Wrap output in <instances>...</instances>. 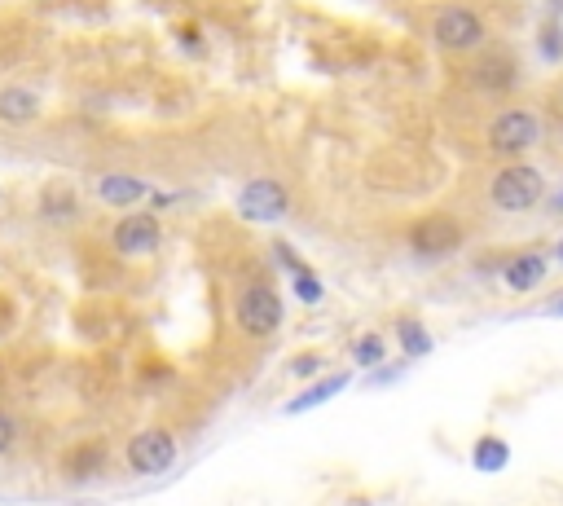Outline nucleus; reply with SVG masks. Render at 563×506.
<instances>
[{
	"instance_id": "nucleus-11",
	"label": "nucleus",
	"mask_w": 563,
	"mask_h": 506,
	"mask_svg": "<svg viewBox=\"0 0 563 506\" xmlns=\"http://www.w3.org/2000/svg\"><path fill=\"white\" fill-rule=\"evenodd\" d=\"M471 80H476V88H484V93H506V88H515V80H520V66H515V58L489 53V58L476 62Z\"/></svg>"
},
{
	"instance_id": "nucleus-19",
	"label": "nucleus",
	"mask_w": 563,
	"mask_h": 506,
	"mask_svg": "<svg viewBox=\"0 0 563 506\" xmlns=\"http://www.w3.org/2000/svg\"><path fill=\"white\" fill-rule=\"evenodd\" d=\"M14 445H18V414L0 410V458L14 454Z\"/></svg>"
},
{
	"instance_id": "nucleus-25",
	"label": "nucleus",
	"mask_w": 563,
	"mask_h": 506,
	"mask_svg": "<svg viewBox=\"0 0 563 506\" xmlns=\"http://www.w3.org/2000/svg\"><path fill=\"white\" fill-rule=\"evenodd\" d=\"M555 260L563 264V238H559V247H555Z\"/></svg>"
},
{
	"instance_id": "nucleus-1",
	"label": "nucleus",
	"mask_w": 563,
	"mask_h": 506,
	"mask_svg": "<svg viewBox=\"0 0 563 506\" xmlns=\"http://www.w3.org/2000/svg\"><path fill=\"white\" fill-rule=\"evenodd\" d=\"M234 322L247 339H273L286 322V304L269 282H247L234 300Z\"/></svg>"
},
{
	"instance_id": "nucleus-20",
	"label": "nucleus",
	"mask_w": 563,
	"mask_h": 506,
	"mask_svg": "<svg viewBox=\"0 0 563 506\" xmlns=\"http://www.w3.org/2000/svg\"><path fill=\"white\" fill-rule=\"evenodd\" d=\"M322 366H326L322 352H300V357L291 361V374H295V379H308V374H317Z\"/></svg>"
},
{
	"instance_id": "nucleus-2",
	"label": "nucleus",
	"mask_w": 563,
	"mask_h": 506,
	"mask_svg": "<svg viewBox=\"0 0 563 506\" xmlns=\"http://www.w3.org/2000/svg\"><path fill=\"white\" fill-rule=\"evenodd\" d=\"M542 194H546V176L537 172L533 163H511V168H502L489 185V203L506 216L533 212V207L542 203Z\"/></svg>"
},
{
	"instance_id": "nucleus-21",
	"label": "nucleus",
	"mask_w": 563,
	"mask_h": 506,
	"mask_svg": "<svg viewBox=\"0 0 563 506\" xmlns=\"http://www.w3.org/2000/svg\"><path fill=\"white\" fill-rule=\"evenodd\" d=\"M542 53H546L550 62L563 58V31H559V27H546V31H542Z\"/></svg>"
},
{
	"instance_id": "nucleus-15",
	"label": "nucleus",
	"mask_w": 563,
	"mask_h": 506,
	"mask_svg": "<svg viewBox=\"0 0 563 506\" xmlns=\"http://www.w3.org/2000/svg\"><path fill=\"white\" fill-rule=\"evenodd\" d=\"M40 115V97L31 88H0V119L5 124H27V119Z\"/></svg>"
},
{
	"instance_id": "nucleus-4",
	"label": "nucleus",
	"mask_w": 563,
	"mask_h": 506,
	"mask_svg": "<svg viewBox=\"0 0 563 506\" xmlns=\"http://www.w3.org/2000/svg\"><path fill=\"white\" fill-rule=\"evenodd\" d=\"M432 40L445 53H471L484 44V18L467 5H445L432 18Z\"/></svg>"
},
{
	"instance_id": "nucleus-14",
	"label": "nucleus",
	"mask_w": 563,
	"mask_h": 506,
	"mask_svg": "<svg viewBox=\"0 0 563 506\" xmlns=\"http://www.w3.org/2000/svg\"><path fill=\"white\" fill-rule=\"evenodd\" d=\"M471 467L480 471V476H498V471L511 467V445H506L502 436H480L476 445H471Z\"/></svg>"
},
{
	"instance_id": "nucleus-24",
	"label": "nucleus",
	"mask_w": 563,
	"mask_h": 506,
	"mask_svg": "<svg viewBox=\"0 0 563 506\" xmlns=\"http://www.w3.org/2000/svg\"><path fill=\"white\" fill-rule=\"evenodd\" d=\"M546 317H563V291H559V295H550V300H546Z\"/></svg>"
},
{
	"instance_id": "nucleus-22",
	"label": "nucleus",
	"mask_w": 563,
	"mask_h": 506,
	"mask_svg": "<svg viewBox=\"0 0 563 506\" xmlns=\"http://www.w3.org/2000/svg\"><path fill=\"white\" fill-rule=\"evenodd\" d=\"M278 260L286 264V269H291V278H300V273H308V264H304L300 256H295V251L286 247V242H278Z\"/></svg>"
},
{
	"instance_id": "nucleus-6",
	"label": "nucleus",
	"mask_w": 563,
	"mask_h": 506,
	"mask_svg": "<svg viewBox=\"0 0 563 506\" xmlns=\"http://www.w3.org/2000/svg\"><path fill=\"white\" fill-rule=\"evenodd\" d=\"M159 242H163V229H159V220H154V212H128L115 229H110V247L128 260L150 256Z\"/></svg>"
},
{
	"instance_id": "nucleus-10",
	"label": "nucleus",
	"mask_w": 563,
	"mask_h": 506,
	"mask_svg": "<svg viewBox=\"0 0 563 506\" xmlns=\"http://www.w3.org/2000/svg\"><path fill=\"white\" fill-rule=\"evenodd\" d=\"M348 383H352V374H348V370H335V374H326V379L304 383V392H295L291 401H286V414H308V410H317V405L335 401V396L344 392Z\"/></svg>"
},
{
	"instance_id": "nucleus-12",
	"label": "nucleus",
	"mask_w": 563,
	"mask_h": 506,
	"mask_svg": "<svg viewBox=\"0 0 563 506\" xmlns=\"http://www.w3.org/2000/svg\"><path fill=\"white\" fill-rule=\"evenodd\" d=\"M97 194H102L106 207H137L141 198H150V185L141 181V176L115 172V176H102V181H97Z\"/></svg>"
},
{
	"instance_id": "nucleus-17",
	"label": "nucleus",
	"mask_w": 563,
	"mask_h": 506,
	"mask_svg": "<svg viewBox=\"0 0 563 506\" xmlns=\"http://www.w3.org/2000/svg\"><path fill=\"white\" fill-rule=\"evenodd\" d=\"M40 216H44V220H58V225H62V220H75V216H80V194H75V190H62V185H58V190L44 194Z\"/></svg>"
},
{
	"instance_id": "nucleus-13",
	"label": "nucleus",
	"mask_w": 563,
	"mask_h": 506,
	"mask_svg": "<svg viewBox=\"0 0 563 506\" xmlns=\"http://www.w3.org/2000/svg\"><path fill=\"white\" fill-rule=\"evenodd\" d=\"M396 344H401L405 361H418V357H432L436 339H432V330L423 326V317L405 313V317H396Z\"/></svg>"
},
{
	"instance_id": "nucleus-5",
	"label": "nucleus",
	"mask_w": 563,
	"mask_h": 506,
	"mask_svg": "<svg viewBox=\"0 0 563 506\" xmlns=\"http://www.w3.org/2000/svg\"><path fill=\"white\" fill-rule=\"evenodd\" d=\"M176 454H181V445H176V436L168 432V427H141L124 449L128 467L137 471V476H163V471L176 462Z\"/></svg>"
},
{
	"instance_id": "nucleus-8",
	"label": "nucleus",
	"mask_w": 563,
	"mask_h": 506,
	"mask_svg": "<svg viewBox=\"0 0 563 506\" xmlns=\"http://www.w3.org/2000/svg\"><path fill=\"white\" fill-rule=\"evenodd\" d=\"M286 207H291V198L278 181H269V176H256V181L242 185L238 194V212L247 220H256V225H273V220L286 216Z\"/></svg>"
},
{
	"instance_id": "nucleus-3",
	"label": "nucleus",
	"mask_w": 563,
	"mask_h": 506,
	"mask_svg": "<svg viewBox=\"0 0 563 506\" xmlns=\"http://www.w3.org/2000/svg\"><path fill=\"white\" fill-rule=\"evenodd\" d=\"M542 137H546L542 115H537V110H524V106L502 110L489 124V150L502 154V159H520V154H528L533 146H542Z\"/></svg>"
},
{
	"instance_id": "nucleus-18",
	"label": "nucleus",
	"mask_w": 563,
	"mask_h": 506,
	"mask_svg": "<svg viewBox=\"0 0 563 506\" xmlns=\"http://www.w3.org/2000/svg\"><path fill=\"white\" fill-rule=\"evenodd\" d=\"M291 282H295V295H300L304 304H322V300H326V286L317 282V273H313V269L300 273V278H291Z\"/></svg>"
},
{
	"instance_id": "nucleus-16",
	"label": "nucleus",
	"mask_w": 563,
	"mask_h": 506,
	"mask_svg": "<svg viewBox=\"0 0 563 506\" xmlns=\"http://www.w3.org/2000/svg\"><path fill=\"white\" fill-rule=\"evenodd\" d=\"M383 361H388V339H383L379 330H370V335L352 339V366L374 370V366H383Z\"/></svg>"
},
{
	"instance_id": "nucleus-7",
	"label": "nucleus",
	"mask_w": 563,
	"mask_h": 506,
	"mask_svg": "<svg viewBox=\"0 0 563 506\" xmlns=\"http://www.w3.org/2000/svg\"><path fill=\"white\" fill-rule=\"evenodd\" d=\"M462 247V225L449 216H427L410 229V251L423 260H440V256H454Z\"/></svg>"
},
{
	"instance_id": "nucleus-9",
	"label": "nucleus",
	"mask_w": 563,
	"mask_h": 506,
	"mask_svg": "<svg viewBox=\"0 0 563 506\" xmlns=\"http://www.w3.org/2000/svg\"><path fill=\"white\" fill-rule=\"evenodd\" d=\"M550 278V256L546 251H520L502 264V286L511 295H533L537 286H546Z\"/></svg>"
},
{
	"instance_id": "nucleus-23",
	"label": "nucleus",
	"mask_w": 563,
	"mask_h": 506,
	"mask_svg": "<svg viewBox=\"0 0 563 506\" xmlns=\"http://www.w3.org/2000/svg\"><path fill=\"white\" fill-rule=\"evenodd\" d=\"M405 366H374V383H396V374Z\"/></svg>"
},
{
	"instance_id": "nucleus-26",
	"label": "nucleus",
	"mask_w": 563,
	"mask_h": 506,
	"mask_svg": "<svg viewBox=\"0 0 563 506\" xmlns=\"http://www.w3.org/2000/svg\"><path fill=\"white\" fill-rule=\"evenodd\" d=\"M555 207H559V212H563V194H559V203H555Z\"/></svg>"
}]
</instances>
